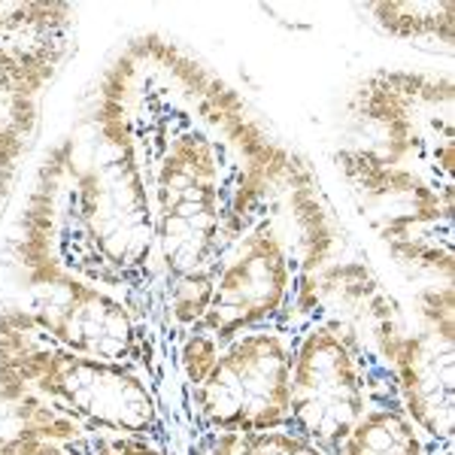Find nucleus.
Segmentation results:
<instances>
[{
  "mask_svg": "<svg viewBox=\"0 0 455 455\" xmlns=\"http://www.w3.org/2000/svg\"><path fill=\"white\" fill-rule=\"evenodd\" d=\"M31 395L73 419L85 435H137L173 452L158 392L140 373L58 347L16 307L0 310V398Z\"/></svg>",
  "mask_w": 455,
  "mask_h": 455,
  "instance_id": "nucleus-3",
  "label": "nucleus"
},
{
  "mask_svg": "<svg viewBox=\"0 0 455 455\" xmlns=\"http://www.w3.org/2000/svg\"><path fill=\"white\" fill-rule=\"evenodd\" d=\"M73 6L68 4H16L0 0V40H46L70 34Z\"/></svg>",
  "mask_w": 455,
  "mask_h": 455,
  "instance_id": "nucleus-13",
  "label": "nucleus"
},
{
  "mask_svg": "<svg viewBox=\"0 0 455 455\" xmlns=\"http://www.w3.org/2000/svg\"><path fill=\"white\" fill-rule=\"evenodd\" d=\"M70 52V34L46 40H0V113H36L43 88Z\"/></svg>",
  "mask_w": 455,
  "mask_h": 455,
  "instance_id": "nucleus-10",
  "label": "nucleus"
},
{
  "mask_svg": "<svg viewBox=\"0 0 455 455\" xmlns=\"http://www.w3.org/2000/svg\"><path fill=\"white\" fill-rule=\"evenodd\" d=\"M12 259L25 274V304L16 310L58 347L140 373L167 403V355L161 334L116 295L68 274L36 234L21 228Z\"/></svg>",
  "mask_w": 455,
  "mask_h": 455,
  "instance_id": "nucleus-4",
  "label": "nucleus"
},
{
  "mask_svg": "<svg viewBox=\"0 0 455 455\" xmlns=\"http://www.w3.org/2000/svg\"><path fill=\"white\" fill-rule=\"evenodd\" d=\"M425 443L428 437L398 401H371L337 455H425Z\"/></svg>",
  "mask_w": 455,
  "mask_h": 455,
  "instance_id": "nucleus-11",
  "label": "nucleus"
},
{
  "mask_svg": "<svg viewBox=\"0 0 455 455\" xmlns=\"http://www.w3.org/2000/svg\"><path fill=\"white\" fill-rule=\"evenodd\" d=\"M88 450L92 455H173L161 450L158 443L137 435H116V431H98L88 435Z\"/></svg>",
  "mask_w": 455,
  "mask_h": 455,
  "instance_id": "nucleus-17",
  "label": "nucleus"
},
{
  "mask_svg": "<svg viewBox=\"0 0 455 455\" xmlns=\"http://www.w3.org/2000/svg\"><path fill=\"white\" fill-rule=\"evenodd\" d=\"M212 289H216V270H197V274H186L164 285L167 322L173 331L186 334L201 325V319L210 310Z\"/></svg>",
  "mask_w": 455,
  "mask_h": 455,
  "instance_id": "nucleus-14",
  "label": "nucleus"
},
{
  "mask_svg": "<svg viewBox=\"0 0 455 455\" xmlns=\"http://www.w3.org/2000/svg\"><path fill=\"white\" fill-rule=\"evenodd\" d=\"M36 113H0V173L16 171V161L34 134Z\"/></svg>",
  "mask_w": 455,
  "mask_h": 455,
  "instance_id": "nucleus-16",
  "label": "nucleus"
},
{
  "mask_svg": "<svg viewBox=\"0 0 455 455\" xmlns=\"http://www.w3.org/2000/svg\"><path fill=\"white\" fill-rule=\"evenodd\" d=\"M425 325L403 337L392 362L395 392L403 413L435 443L452 440L455 377H452V298L437 310V291L428 295Z\"/></svg>",
  "mask_w": 455,
  "mask_h": 455,
  "instance_id": "nucleus-9",
  "label": "nucleus"
},
{
  "mask_svg": "<svg viewBox=\"0 0 455 455\" xmlns=\"http://www.w3.org/2000/svg\"><path fill=\"white\" fill-rule=\"evenodd\" d=\"M10 176H12V173H0V192H4V186L10 182Z\"/></svg>",
  "mask_w": 455,
  "mask_h": 455,
  "instance_id": "nucleus-21",
  "label": "nucleus"
},
{
  "mask_svg": "<svg viewBox=\"0 0 455 455\" xmlns=\"http://www.w3.org/2000/svg\"><path fill=\"white\" fill-rule=\"evenodd\" d=\"M300 322L252 328L219 352L216 368L195 392V407L210 431H264L289 425L291 355Z\"/></svg>",
  "mask_w": 455,
  "mask_h": 455,
  "instance_id": "nucleus-7",
  "label": "nucleus"
},
{
  "mask_svg": "<svg viewBox=\"0 0 455 455\" xmlns=\"http://www.w3.org/2000/svg\"><path fill=\"white\" fill-rule=\"evenodd\" d=\"M21 228L68 274L116 295L158 334L171 331L156 210L113 68L43 158Z\"/></svg>",
  "mask_w": 455,
  "mask_h": 455,
  "instance_id": "nucleus-2",
  "label": "nucleus"
},
{
  "mask_svg": "<svg viewBox=\"0 0 455 455\" xmlns=\"http://www.w3.org/2000/svg\"><path fill=\"white\" fill-rule=\"evenodd\" d=\"M210 455H252V435H243V431H219L212 437Z\"/></svg>",
  "mask_w": 455,
  "mask_h": 455,
  "instance_id": "nucleus-20",
  "label": "nucleus"
},
{
  "mask_svg": "<svg viewBox=\"0 0 455 455\" xmlns=\"http://www.w3.org/2000/svg\"><path fill=\"white\" fill-rule=\"evenodd\" d=\"M0 455H92V450H88V437L83 443L61 446V443H52V440H40V437L16 431L10 440L0 443Z\"/></svg>",
  "mask_w": 455,
  "mask_h": 455,
  "instance_id": "nucleus-19",
  "label": "nucleus"
},
{
  "mask_svg": "<svg viewBox=\"0 0 455 455\" xmlns=\"http://www.w3.org/2000/svg\"><path fill=\"white\" fill-rule=\"evenodd\" d=\"M337 167L379 237L403 261L452 267V186H440L413 167L386 161L364 146H343Z\"/></svg>",
  "mask_w": 455,
  "mask_h": 455,
  "instance_id": "nucleus-6",
  "label": "nucleus"
},
{
  "mask_svg": "<svg viewBox=\"0 0 455 455\" xmlns=\"http://www.w3.org/2000/svg\"><path fill=\"white\" fill-rule=\"evenodd\" d=\"M156 210L164 285L222 255L304 171L243 94L171 40L140 36L109 64Z\"/></svg>",
  "mask_w": 455,
  "mask_h": 455,
  "instance_id": "nucleus-1",
  "label": "nucleus"
},
{
  "mask_svg": "<svg viewBox=\"0 0 455 455\" xmlns=\"http://www.w3.org/2000/svg\"><path fill=\"white\" fill-rule=\"evenodd\" d=\"M219 352H222V347H219L210 334H204V331L182 334L180 343H176V364H180L182 379L192 388L201 386L212 373V368H216Z\"/></svg>",
  "mask_w": 455,
  "mask_h": 455,
  "instance_id": "nucleus-15",
  "label": "nucleus"
},
{
  "mask_svg": "<svg viewBox=\"0 0 455 455\" xmlns=\"http://www.w3.org/2000/svg\"><path fill=\"white\" fill-rule=\"evenodd\" d=\"M352 122L362 128L364 149L413 167L440 186H452L455 131L450 79L407 70H379L349 100Z\"/></svg>",
  "mask_w": 455,
  "mask_h": 455,
  "instance_id": "nucleus-5",
  "label": "nucleus"
},
{
  "mask_svg": "<svg viewBox=\"0 0 455 455\" xmlns=\"http://www.w3.org/2000/svg\"><path fill=\"white\" fill-rule=\"evenodd\" d=\"M371 401L368 368L349 337L325 315H304L291 355L285 428L310 440L325 455H337Z\"/></svg>",
  "mask_w": 455,
  "mask_h": 455,
  "instance_id": "nucleus-8",
  "label": "nucleus"
},
{
  "mask_svg": "<svg viewBox=\"0 0 455 455\" xmlns=\"http://www.w3.org/2000/svg\"><path fill=\"white\" fill-rule=\"evenodd\" d=\"M252 455H325L315 443L289 428H274L252 437Z\"/></svg>",
  "mask_w": 455,
  "mask_h": 455,
  "instance_id": "nucleus-18",
  "label": "nucleus"
},
{
  "mask_svg": "<svg viewBox=\"0 0 455 455\" xmlns=\"http://www.w3.org/2000/svg\"><path fill=\"white\" fill-rule=\"evenodd\" d=\"M379 28L398 40H443L452 43V4H373L368 6Z\"/></svg>",
  "mask_w": 455,
  "mask_h": 455,
  "instance_id": "nucleus-12",
  "label": "nucleus"
}]
</instances>
